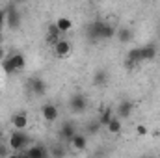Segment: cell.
<instances>
[{"label": "cell", "mask_w": 160, "mask_h": 158, "mask_svg": "<svg viewBox=\"0 0 160 158\" xmlns=\"http://www.w3.org/2000/svg\"><path fill=\"white\" fill-rule=\"evenodd\" d=\"M6 24L9 28H17L21 24V15L13 9V6H9V11H6Z\"/></svg>", "instance_id": "6"}, {"label": "cell", "mask_w": 160, "mask_h": 158, "mask_svg": "<svg viewBox=\"0 0 160 158\" xmlns=\"http://www.w3.org/2000/svg\"><path fill=\"white\" fill-rule=\"evenodd\" d=\"M54 54L58 58H67L71 54V43L65 39H60L56 45H54Z\"/></svg>", "instance_id": "4"}, {"label": "cell", "mask_w": 160, "mask_h": 158, "mask_svg": "<svg viewBox=\"0 0 160 158\" xmlns=\"http://www.w3.org/2000/svg\"><path fill=\"white\" fill-rule=\"evenodd\" d=\"M4 22H6V11H0V30H2Z\"/></svg>", "instance_id": "25"}, {"label": "cell", "mask_w": 160, "mask_h": 158, "mask_svg": "<svg viewBox=\"0 0 160 158\" xmlns=\"http://www.w3.org/2000/svg\"><path fill=\"white\" fill-rule=\"evenodd\" d=\"M110 119H112V110H110V108H106V110L102 112L101 119H99V123H101V125H108V123H110Z\"/></svg>", "instance_id": "19"}, {"label": "cell", "mask_w": 160, "mask_h": 158, "mask_svg": "<svg viewBox=\"0 0 160 158\" xmlns=\"http://www.w3.org/2000/svg\"><path fill=\"white\" fill-rule=\"evenodd\" d=\"M2 69H4V71H6V75H11V73H15V71H13V67H11V63H9V60H8V58H6V60H4V62H2Z\"/></svg>", "instance_id": "21"}, {"label": "cell", "mask_w": 160, "mask_h": 158, "mask_svg": "<svg viewBox=\"0 0 160 158\" xmlns=\"http://www.w3.org/2000/svg\"><path fill=\"white\" fill-rule=\"evenodd\" d=\"M56 28L60 30V34H65V32H69L71 28H73V22H71V19H67V17H60L56 22Z\"/></svg>", "instance_id": "12"}, {"label": "cell", "mask_w": 160, "mask_h": 158, "mask_svg": "<svg viewBox=\"0 0 160 158\" xmlns=\"http://www.w3.org/2000/svg\"><path fill=\"white\" fill-rule=\"evenodd\" d=\"M91 36L95 37H114L116 36V30L110 26V24H104V22H95L91 26Z\"/></svg>", "instance_id": "2"}, {"label": "cell", "mask_w": 160, "mask_h": 158, "mask_svg": "<svg viewBox=\"0 0 160 158\" xmlns=\"http://www.w3.org/2000/svg\"><path fill=\"white\" fill-rule=\"evenodd\" d=\"M2 134H4V132H2V130H0V138H2Z\"/></svg>", "instance_id": "29"}, {"label": "cell", "mask_w": 160, "mask_h": 158, "mask_svg": "<svg viewBox=\"0 0 160 158\" xmlns=\"http://www.w3.org/2000/svg\"><path fill=\"white\" fill-rule=\"evenodd\" d=\"M104 80H106V75H104V73L101 71V73H97V75H95V78H93V82H95V84H102Z\"/></svg>", "instance_id": "23"}, {"label": "cell", "mask_w": 160, "mask_h": 158, "mask_svg": "<svg viewBox=\"0 0 160 158\" xmlns=\"http://www.w3.org/2000/svg\"><path fill=\"white\" fill-rule=\"evenodd\" d=\"M157 56V48L155 47H142V60L147 62V60H155Z\"/></svg>", "instance_id": "16"}, {"label": "cell", "mask_w": 160, "mask_h": 158, "mask_svg": "<svg viewBox=\"0 0 160 158\" xmlns=\"http://www.w3.org/2000/svg\"><path fill=\"white\" fill-rule=\"evenodd\" d=\"M30 89H32L34 93H38V95H43L45 89H47V84H45L41 78H32V82H30Z\"/></svg>", "instance_id": "14"}, {"label": "cell", "mask_w": 160, "mask_h": 158, "mask_svg": "<svg viewBox=\"0 0 160 158\" xmlns=\"http://www.w3.org/2000/svg\"><path fill=\"white\" fill-rule=\"evenodd\" d=\"M106 128H108L110 134H119L121 128H123V126H121V119L119 117H112L110 119V123L106 125Z\"/></svg>", "instance_id": "15"}, {"label": "cell", "mask_w": 160, "mask_h": 158, "mask_svg": "<svg viewBox=\"0 0 160 158\" xmlns=\"http://www.w3.org/2000/svg\"><path fill=\"white\" fill-rule=\"evenodd\" d=\"M26 155H28V158H50V153L43 145H32L26 151Z\"/></svg>", "instance_id": "5"}, {"label": "cell", "mask_w": 160, "mask_h": 158, "mask_svg": "<svg viewBox=\"0 0 160 158\" xmlns=\"http://www.w3.org/2000/svg\"><path fill=\"white\" fill-rule=\"evenodd\" d=\"M11 123H13L15 130L24 132V130H26V126H28V117H26V114H15V116L11 117Z\"/></svg>", "instance_id": "7"}, {"label": "cell", "mask_w": 160, "mask_h": 158, "mask_svg": "<svg viewBox=\"0 0 160 158\" xmlns=\"http://www.w3.org/2000/svg\"><path fill=\"white\" fill-rule=\"evenodd\" d=\"M28 143H30L28 136H26L24 132H21V130L11 132V136H9V140H8L9 149H11V151H15V153H21V149H26V145H28Z\"/></svg>", "instance_id": "1"}, {"label": "cell", "mask_w": 160, "mask_h": 158, "mask_svg": "<svg viewBox=\"0 0 160 158\" xmlns=\"http://www.w3.org/2000/svg\"><path fill=\"white\" fill-rule=\"evenodd\" d=\"M4 60H6V52H4V48L0 47V63H2Z\"/></svg>", "instance_id": "26"}, {"label": "cell", "mask_w": 160, "mask_h": 158, "mask_svg": "<svg viewBox=\"0 0 160 158\" xmlns=\"http://www.w3.org/2000/svg\"><path fill=\"white\" fill-rule=\"evenodd\" d=\"M41 116L45 121H48V123H54L56 119L60 117V112H58V106L56 104H43V108H41Z\"/></svg>", "instance_id": "3"}, {"label": "cell", "mask_w": 160, "mask_h": 158, "mask_svg": "<svg viewBox=\"0 0 160 158\" xmlns=\"http://www.w3.org/2000/svg\"><path fill=\"white\" fill-rule=\"evenodd\" d=\"M19 158H28V155L26 153H19Z\"/></svg>", "instance_id": "27"}, {"label": "cell", "mask_w": 160, "mask_h": 158, "mask_svg": "<svg viewBox=\"0 0 160 158\" xmlns=\"http://www.w3.org/2000/svg\"><path fill=\"white\" fill-rule=\"evenodd\" d=\"M77 134H78V132H77L75 125H71V123H65V125L62 126V130H60V136H62L63 140H69V141H71Z\"/></svg>", "instance_id": "10"}, {"label": "cell", "mask_w": 160, "mask_h": 158, "mask_svg": "<svg viewBox=\"0 0 160 158\" xmlns=\"http://www.w3.org/2000/svg\"><path fill=\"white\" fill-rule=\"evenodd\" d=\"M8 158H19V153H13V155H9Z\"/></svg>", "instance_id": "28"}, {"label": "cell", "mask_w": 160, "mask_h": 158, "mask_svg": "<svg viewBox=\"0 0 160 158\" xmlns=\"http://www.w3.org/2000/svg\"><path fill=\"white\" fill-rule=\"evenodd\" d=\"M71 145H73L75 151H84V149L88 147V138H86L84 134H77V136L71 140Z\"/></svg>", "instance_id": "11"}, {"label": "cell", "mask_w": 160, "mask_h": 158, "mask_svg": "<svg viewBox=\"0 0 160 158\" xmlns=\"http://www.w3.org/2000/svg\"><path fill=\"white\" fill-rule=\"evenodd\" d=\"M130 112H132V104H130V102H121L119 108H118V116H119V119L121 117H128Z\"/></svg>", "instance_id": "17"}, {"label": "cell", "mask_w": 160, "mask_h": 158, "mask_svg": "<svg viewBox=\"0 0 160 158\" xmlns=\"http://www.w3.org/2000/svg\"><path fill=\"white\" fill-rule=\"evenodd\" d=\"M86 106H88V102H86V97H82V95H75L73 99H71V110L73 112H84L86 110Z\"/></svg>", "instance_id": "9"}, {"label": "cell", "mask_w": 160, "mask_h": 158, "mask_svg": "<svg viewBox=\"0 0 160 158\" xmlns=\"http://www.w3.org/2000/svg\"><path fill=\"white\" fill-rule=\"evenodd\" d=\"M119 39L121 41H128L130 39V30H121L119 32Z\"/></svg>", "instance_id": "24"}, {"label": "cell", "mask_w": 160, "mask_h": 158, "mask_svg": "<svg viewBox=\"0 0 160 158\" xmlns=\"http://www.w3.org/2000/svg\"><path fill=\"white\" fill-rule=\"evenodd\" d=\"M63 156H65V149L63 147L58 145V147H52L50 149V158H63Z\"/></svg>", "instance_id": "18"}, {"label": "cell", "mask_w": 160, "mask_h": 158, "mask_svg": "<svg viewBox=\"0 0 160 158\" xmlns=\"http://www.w3.org/2000/svg\"><path fill=\"white\" fill-rule=\"evenodd\" d=\"M58 37H60V30L56 28V24H50V26H48V32H47V41L54 47V45L60 41Z\"/></svg>", "instance_id": "13"}, {"label": "cell", "mask_w": 160, "mask_h": 158, "mask_svg": "<svg viewBox=\"0 0 160 158\" xmlns=\"http://www.w3.org/2000/svg\"><path fill=\"white\" fill-rule=\"evenodd\" d=\"M8 60H9L13 71H21V69H24V65H26V58H24L22 54H11Z\"/></svg>", "instance_id": "8"}, {"label": "cell", "mask_w": 160, "mask_h": 158, "mask_svg": "<svg viewBox=\"0 0 160 158\" xmlns=\"http://www.w3.org/2000/svg\"><path fill=\"white\" fill-rule=\"evenodd\" d=\"M11 149H9V145L8 143H0V158H8L11 153H9Z\"/></svg>", "instance_id": "20"}, {"label": "cell", "mask_w": 160, "mask_h": 158, "mask_svg": "<svg viewBox=\"0 0 160 158\" xmlns=\"http://www.w3.org/2000/svg\"><path fill=\"white\" fill-rule=\"evenodd\" d=\"M147 132H149V130H147L145 125H138V126H136V134H138V136H147Z\"/></svg>", "instance_id": "22"}]
</instances>
